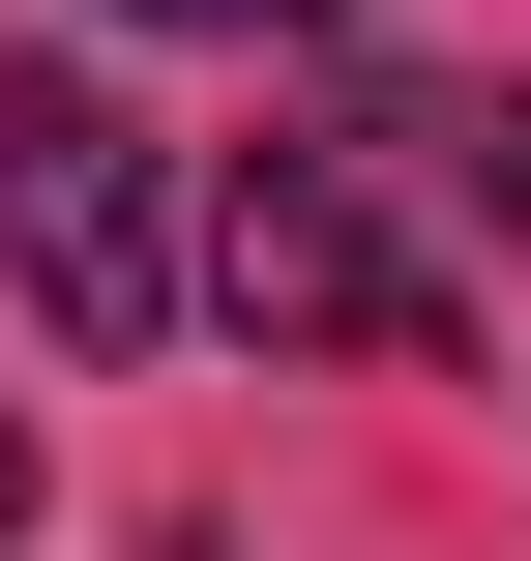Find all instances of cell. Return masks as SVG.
<instances>
[{
    "label": "cell",
    "instance_id": "cell-3",
    "mask_svg": "<svg viewBox=\"0 0 531 561\" xmlns=\"http://www.w3.org/2000/svg\"><path fill=\"white\" fill-rule=\"evenodd\" d=\"M355 148H384V178H443L473 237H531V89H355Z\"/></svg>",
    "mask_w": 531,
    "mask_h": 561
},
{
    "label": "cell",
    "instance_id": "cell-2",
    "mask_svg": "<svg viewBox=\"0 0 531 561\" xmlns=\"http://www.w3.org/2000/svg\"><path fill=\"white\" fill-rule=\"evenodd\" d=\"M207 296H236L266 355H443V266L384 237V148H355V118H296V148L207 178Z\"/></svg>",
    "mask_w": 531,
    "mask_h": 561
},
{
    "label": "cell",
    "instance_id": "cell-4",
    "mask_svg": "<svg viewBox=\"0 0 531 561\" xmlns=\"http://www.w3.org/2000/svg\"><path fill=\"white\" fill-rule=\"evenodd\" d=\"M118 30H355V0H118Z\"/></svg>",
    "mask_w": 531,
    "mask_h": 561
},
{
    "label": "cell",
    "instance_id": "cell-5",
    "mask_svg": "<svg viewBox=\"0 0 531 561\" xmlns=\"http://www.w3.org/2000/svg\"><path fill=\"white\" fill-rule=\"evenodd\" d=\"M0 561H30V444H0Z\"/></svg>",
    "mask_w": 531,
    "mask_h": 561
},
{
    "label": "cell",
    "instance_id": "cell-1",
    "mask_svg": "<svg viewBox=\"0 0 531 561\" xmlns=\"http://www.w3.org/2000/svg\"><path fill=\"white\" fill-rule=\"evenodd\" d=\"M0 266H30L59 355H148L177 325V178H148V118L89 59H0Z\"/></svg>",
    "mask_w": 531,
    "mask_h": 561
}]
</instances>
